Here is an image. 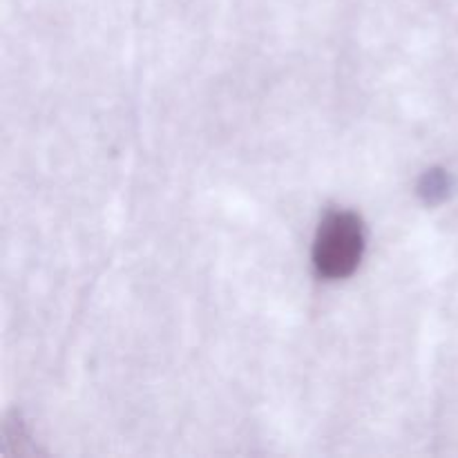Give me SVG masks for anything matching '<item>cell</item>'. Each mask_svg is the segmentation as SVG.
<instances>
[{
    "label": "cell",
    "instance_id": "obj_1",
    "mask_svg": "<svg viewBox=\"0 0 458 458\" xmlns=\"http://www.w3.org/2000/svg\"><path fill=\"white\" fill-rule=\"evenodd\" d=\"M365 253V228L352 210H334L322 219L313 244V267L327 280H344Z\"/></svg>",
    "mask_w": 458,
    "mask_h": 458
},
{
    "label": "cell",
    "instance_id": "obj_2",
    "mask_svg": "<svg viewBox=\"0 0 458 458\" xmlns=\"http://www.w3.org/2000/svg\"><path fill=\"white\" fill-rule=\"evenodd\" d=\"M447 191H450V177L443 170H429L419 182V195L429 204L441 201L447 195Z\"/></svg>",
    "mask_w": 458,
    "mask_h": 458
}]
</instances>
